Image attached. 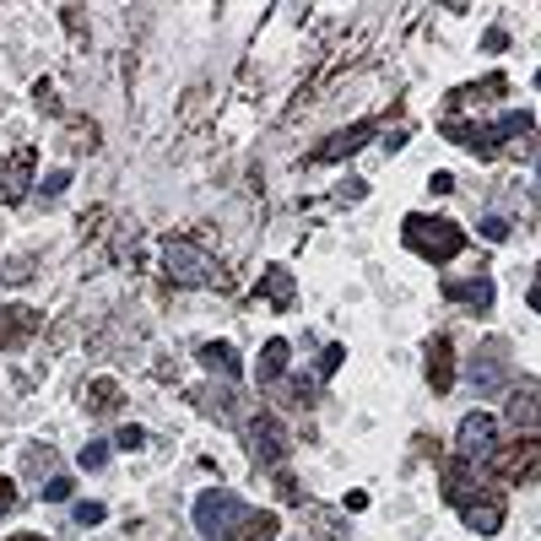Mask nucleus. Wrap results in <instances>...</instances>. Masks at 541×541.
<instances>
[{"label": "nucleus", "mask_w": 541, "mask_h": 541, "mask_svg": "<svg viewBox=\"0 0 541 541\" xmlns=\"http://www.w3.org/2000/svg\"><path fill=\"white\" fill-rule=\"evenodd\" d=\"M44 498H49V504H60V498H71V477H49V482H44Z\"/></svg>", "instance_id": "4be33fe9"}, {"label": "nucleus", "mask_w": 541, "mask_h": 541, "mask_svg": "<svg viewBox=\"0 0 541 541\" xmlns=\"http://www.w3.org/2000/svg\"><path fill=\"white\" fill-rule=\"evenodd\" d=\"M103 520V504H76V525H98Z\"/></svg>", "instance_id": "a878e982"}, {"label": "nucleus", "mask_w": 541, "mask_h": 541, "mask_svg": "<svg viewBox=\"0 0 541 541\" xmlns=\"http://www.w3.org/2000/svg\"><path fill=\"white\" fill-rule=\"evenodd\" d=\"M460 460H487L498 450V428H493V417L487 412H471V417H460Z\"/></svg>", "instance_id": "423d86ee"}, {"label": "nucleus", "mask_w": 541, "mask_h": 541, "mask_svg": "<svg viewBox=\"0 0 541 541\" xmlns=\"http://www.w3.org/2000/svg\"><path fill=\"white\" fill-rule=\"evenodd\" d=\"M444 298L460 303V309H471V314H487V309H493V282H487V276H471V282H450V287H444Z\"/></svg>", "instance_id": "2eb2a0df"}, {"label": "nucleus", "mask_w": 541, "mask_h": 541, "mask_svg": "<svg viewBox=\"0 0 541 541\" xmlns=\"http://www.w3.org/2000/svg\"><path fill=\"white\" fill-rule=\"evenodd\" d=\"M38 331V314L33 309H0V347H17Z\"/></svg>", "instance_id": "f3484780"}, {"label": "nucleus", "mask_w": 541, "mask_h": 541, "mask_svg": "<svg viewBox=\"0 0 541 541\" xmlns=\"http://www.w3.org/2000/svg\"><path fill=\"white\" fill-rule=\"evenodd\" d=\"M195 358H201V368H211V374H217L222 385H228V379H239V374H244L239 352H233V347H222V341H201V352H195Z\"/></svg>", "instance_id": "dca6fc26"}, {"label": "nucleus", "mask_w": 541, "mask_h": 541, "mask_svg": "<svg viewBox=\"0 0 541 541\" xmlns=\"http://www.w3.org/2000/svg\"><path fill=\"white\" fill-rule=\"evenodd\" d=\"M33 98H38V109H44V114H49V109H60V98H55V87H49V82H38V87H33Z\"/></svg>", "instance_id": "b1692460"}, {"label": "nucleus", "mask_w": 541, "mask_h": 541, "mask_svg": "<svg viewBox=\"0 0 541 541\" xmlns=\"http://www.w3.org/2000/svg\"><path fill=\"white\" fill-rule=\"evenodd\" d=\"M482 233H487V239H504L509 222H504V217H487V222H482Z\"/></svg>", "instance_id": "cd10ccee"}, {"label": "nucleus", "mask_w": 541, "mask_h": 541, "mask_svg": "<svg viewBox=\"0 0 541 541\" xmlns=\"http://www.w3.org/2000/svg\"><path fill=\"white\" fill-rule=\"evenodd\" d=\"M504 363H509V347H504V341H487V347L477 352V363H471V385H477V390L504 385Z\"/></svg>", "instance_id": "ddd939ff"}, {"label": "nucleus", "mask_w": 541, "mask_h": 541, "mask_svg": "<svg viewBox=\"0 0 541 541\" xmlns=\"http://www.w3.org/2000/svg\"><path fill=\"white\" fill-rule=\"evenodd\" d=\"M260 298L276 303V309H287V303H293V271H287V266H271L266 276H260Z\"/></svg>", "instance_id": "aec40b11"}, {"label": "nucleus", "mask_w": 541, "mask_h": 541, "mask_svg": "<svg viewBox=\"0 0 541 541\" xmlns=\"http://www.w3.org/2000/svg\"><path fill=\"white\" fill-rule=\"evenodd\" d=\"M439 130H444V136H450V141H460V147H471V152L493 157V152H504L509 141H525V136H531V114H504V120H493V125L439 120Z\"/></svg>", "instance_id": "f03ea898"}, {"label": "nucleus", "mask_w": 541, "mask_h": 541, "mask_svg": "<svg viewBox=\"0 0 541 541\" xmlns=\"http://www.w3.org/2000/svg\"><path fill=\"white\" fill-rule=\"evenodd\" d=\"M168 271H174L179 282H190V287H211V282H222V271L211 266L201 249H190V244H174V249H168Z\"/></svg>", "instance_id": "6e6552de"}, {"label": "nucleus", "mask_w": 541, "mask_h": 541, "mask_svg": "<svg viewBox=\"0 0 541 541\" xmlns=\"http://www.w3.org/2000/svg\"><path fill=\"white\" fill-rule=\"evenodd\" d=\"M103 460H109V444H87V450H82V466L87 471H98Z\"/></svg>", "instance_id": "5701e85b"}, {"label": "nucleus", "mask_w": 541, "mask_h": 541, "mask_svg": "<svg viewBox=\"0 0 541 541\" xmlns=\"http://www.w3.org/2000/svg\"><path fill=\"white\" fill-rule=\"evenodd\" d=\"M487 466H493V477L504 487H525L541 477V439H531V433H520V439L498 444L493 455H487Z\"/></svg>", "instance_id": "7ed1b4c3"}, {"label": "nucleus", "mask_w": 541, "mask_h": 541, "mask_svg": "<svg viewBox=\"0 0 541 541\" xmlns=\"http://www.w3.org/2000/svg\"><path fill=\"white\" fill-rule=\"evenodd\" d=\"M525 298H531V309L541 314V266H536V276H531V293H525Z\"/></svg>", "instance_id": "7c9ffc66"}, {"label": "nucleus", "mask_w": 541, "mask_h": 541, "mask_svg": "<svg viewBox=\"0 0 541 541\" xmlns=\"http://www.w3.org/2000/svg\"><path fill=\"white\" fill-rule=\"evenodd\" d=\"M276 525H282V520H276V509H244L239 520L228 525V536H222V541H271Z\"/></svg>", "instance_id": "f8f14e48"}, {"label": "nucleus", "mask_w": 541, "mask_h": 541, "mask_svg": "<svg viewBox=\"0 0 541 541\" xmlns=\"http://www.w3.org/2000/svg\"><path fill=\"white\" fill-rule=\"evenodd\" d=\"M368 141H374V120L347 125V130H336L331 141H320V147L309 152V163H341V157H352L358 147H368Z\"/></svg>", "instance_id": "1a4fd4ad"}, {"label": "nucleus", "mask_w": 541, "mask_h": 541, "mask_svg": "<svg viewBox=\"0 0 541 541\" xmlns=\"http://www.w3.org/2000/svg\"><path fill=\"white\" fill-rule=\"evenodd\" d=\"M341 368V347H325V358H320V374H336Z\"/></svg>", "instance_id": "c85d7f7f"}, {"label": "nucleus", "mask_w": 541, "mask_h": 541, "mask_svg": "<svg viewBox=\"0 0 541 541\" xmlns=\"http://www.w3.org/2000/svg\"><path fill=\"white\" fill-rule=\"evenodd\" d=\"M11 541H44V536H33V531H22V536H11Z\"/></svg>", "instance_id": "2f4dec72"}, {"label": "nucleus", "mask_w": 541, "mask_h": 541, "mask_svg": "<svg viewBox=\"0 0 541 541\" xmlns=\"http://www.w3.org/2000/svg\"><path fill=\"white\" fill-rule=\"evenodd\" d=\"M6 509H17V482L0 477V514H6Z\"/></svg>", "instance_id": "393cba45"}, {"label": "nucleus", "mask_w": 541, "mask_h": 541, "mask_svg": "<svg viewBox=\"0 0 541 541\" xmlns=\"http://www.w3.org/2000/svg\"><path fill=\"white\" fill-rule=\"evenodd\" d=\"M87 406H92V412H114V406H120V385H109V379H98V385L87 390Z\"/></svg>", "instance_id": "412c9836"}, {"label": "nucleus", "mask_w": 541, "mask_h": 541, "mask_svg": "<svg viewBox=\"0 0 541 541\" xmlns=\"http://www.w3.org/2000/svg\"><path fill=\"white\" fill-rule=\"evenodd\" d=\"M460 514H466V525H471V531H487V536H493L498 525H504V498H498V493H487V487H482V493H471L466 504H460Z\"/></svg>", "instance_id": "9d476101"}, {"label": "nucleus", "mask_w": 541, "mask_h": 541, "mask_svg": "<svg viewBox=\"0 0 541 541\" xmlns=\"http://www.w3.org/2000/svg\"><path fill=\"white\" fill-rule=\"evenodd\" d=\"M428 390H455V347L450 336H433L428 341Z\"/></svg>", "instance_id": "9b49d317"}, {"label": "nucleus", "mask_w": 541, "mask_h": 541, "mask_svg": "<svg viewBox=\"0 0 541 541\" xmlns=\"http://www.w3.org/2000/svg\"><path fill=\"white\" fill-rule=\"evenodd\" d=\"M536 87H541V76H536Z\"/></svg>", "instance_id": "473e14b6"}, {"label": "nucleus", "mask_w": 541, "mask_h": 541, "mask_svg": "<svg viewBox=\"0 0 541 541\" xmlns=\"http://www.w3.org/2000/svg\"><path fill=\"white\" fill-rule=\"evenodd\" d=\"M114 444H120V450H136V444H141V428H120V433H114Z\"/></svg>", "instance_id": "bb28decb"}, {"label": "nucleus", "mask_w": 541, "mask_h": 541, "mask_svg": "<svg viewBox=\"0 0 541 541\" xmlns=\"http://www.w3.org/2000/svg\"><path fill=\"white\" fill-rule=\"evenodd\" d=\"M504 412H509V422H514L520 433L541 428V385H520V390L509 395V406H504Z\"/></svg>", "instance_id": "4468645a"}, {"label": "nucleus", "mask_w": 541, "mask_h": 541, "mask_svg": "<svg viewBox=\"0 0 541 541\" xmlns=\"http://www.w3.org/2000/svg\"><path fill=\"white\" fill-rule=\"evenodd\" d=\"M244 514V504L233 493H222V487H211V493H201L195 498V525H201V536H211V541H222L228 536V525Z\"/></svg>", "instance_id": "20e7f679"}, {"label": "nucleus", "mask_w": 541, "mask_h": 541, "mask_svg": "<svg viewBox=\"0 0 541 541\" xmlns=\"http://www.w3.org/2000/svg\"><path fill=\"white\" fill-rule=\"evenodd\" d=\"M401 239H406V249H417L422 260H433V266H450L460 249H466V233H460L450 217H428V211L401 222Z\"/></svg>", "instance_id": "f257e3e1"}, {"label": "nucleus", "mask_w": 541, "mask_h": 541, "mask_svg": "<svg viewBox=\"0 0 541 541\" xmlns=\"http://www.w3.org/2000/svg\"><path fill=\"white\" fill-rule=\"evenodd\" d=\"M65 184H71V174H65V168H60V174H49V179H44V195H60Z\"/></svg>", "instance_id": "c756f323"}, {"label": "nucleus", "mask_w": 541, "mask_h": 541, "mask_svg": "<svg viewBox=\"0 0 541 541\" xmlns=\"http://www.w3.org/2000/svg\"><path fill=\"white\" fill-rule=\"evenodd\" d=\"M504 92H509L504 76H487V82H477V87H455L450 92V114L466 109V103H493V98H504Z\"/></svg>", "instance_id": "a211bd4d"}, {"label": "nucleus", "mask_w": 541, "mask_h": 541, "mask_svg": "<svg viewBox=\"0 0 541 541\" xmlns=\"http://www.w3.org/2000/svg\"><path fill=\"white\" fill-rule=\"evenodd\" d=\"M28 179H33V147H17L0 157V206L22 201L28 195Z\"/></svg>", "instance_id": "0eeeda50"}, {"label": "nucleus", "mask_w": 541, "mask_h": 541, "mask_svg": "<svg viewBox=\"0 0 541 541\" xmlns=\"http://www.w3.org/2000/svg\"><path fill=\"white\" fill-rule=\"evenodd\" d=\"M244 444H249V455L260 460V466H282V455H287V433H282V422L266 417V412H255L244 422Z\"/></svg>", "instance_id": "39448f33"}, {"label": "nucleus", "mask_w": 541, "mask_h": 541, "mask_svg": "<svg viewBox=\"0 0 541 541\" xmlns=\"http://www.w3.org/2000/svg\"><path fill=\"white\" fill-rule=\"evenodd\" d=\"M287 358H293V347H287L282 336H271L266 352H260V385H276V379H287Z\"/></svg>", "instance_id": "6ab92c4d"}]
</instances>
